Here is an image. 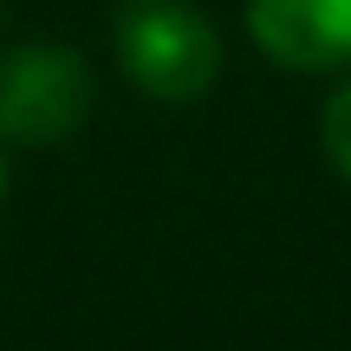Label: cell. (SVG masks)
Returning a JSON list of instances; mask_svg holds the SVG:
<instances>
[{
    "label": "cell",
    "instance_id": "6da1fadb",
    "mask_svg": "<svg viewBox=\"0 0 351 351\" xmlns=\"http://www.w3.org/2000/svg\"><path fill=\"white\" fill-rule=\"evenodd\" d=\"M117 59L137 91L163 104H195L221 72V39L189 0H130L117 20Z\"/></svg>",
    "mask_w": 351,
    "mask_h": 351
},
{
    "label": "cell",
    "instance_id": "3957f363",
    "mask_svg": "<svg viewBox=\"0 0 351 351\" xmlns=\"http://www.w3.org/2000/svg\"><path fill=\"white\" fill-rule=\"evenodd\" d=\"M247 33L287 72L351 65V0H247Z\"/></svg>",
    "mask_w": 351,
    "mask_h": 351
},
{
    "label": "cell",
    "instance_id": "277c9868",
    "mask_svg": "<svg viewBox=\"0 0 351 351\" xmlns=\"http://www.w3.org/2000/svg\"><path fill=\"white\" fill-rule=\"evenodd\" d=\"M319 143H326L332 169L351 182V85H339L326 98V111H319Z\"/></svg>",
    "mask_w": 351,
    "mask_h": 351
},
{
    "label": "cell",
    "instance_id": "7a4b0ae2",
    "mask_svg": "<svg viewBox=\"0 0 351 351\" xmlns=\"http://www.w3.org/2000/svg\"><path fill=\"white\" fill-rule=\"evenodd\" d=\"M91 117V72L72 46H20L0 59V137L26 150L78 137Z\"/></svg>",
    "mask_w": 351,
    "mask_h": 351
}]
</instances>
